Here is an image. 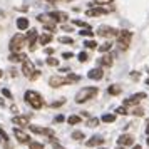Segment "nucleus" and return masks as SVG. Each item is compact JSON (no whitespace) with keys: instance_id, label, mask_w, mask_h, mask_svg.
<instances>
[{"instance_id":"1","label":"nucleus","mask_w":149,"mask_h":149,"mask_svg":"<svg viewBox=\"0 0 149 149\" xmlns=\"http://www.w3.org/2000/svg\"><path fill=\"white\" fill-rule=\"evenodd\" d=\"M97 87H82L77 94H75V102L77 104H82V102L89 101V99H92L94 95H97Z\"/></svg>"},{"instance_id":"2","label":"nucleus","mask_w":149,"mask_h":149,"mask_svg":"<svg viewBox=\"0 0 149 149\" xmlns=\"http://www.w3.org/2000/svg\"><path fill=\"white\" fill-rule=\"evenodd\" d=\"M24 45H25V37H24L22 34H15L14 37H12V40H10L8 49H10L12 54H22Z\"/></svg>"},{"instance_id":"3","label":"nucleus","mask_w":149,"mask_h":149,"mask_svg":"<svg viewBox=\"0 0 149 149\" xmlns=\"http://www.w3.org/2000/svg\"><path fill=\"white\" fill-rule=\"evenodd\" d=\"M25 101H27L34 109H40L42 106H44L42 95L39 94V92H35V91H27V92H25Z\"/></svg>"},{"instance_id":"4","label":"nucleus","mask_w":149,"mask_h":149,"mask_svg":"<svg viewBox=\"0 0 149 149\" xmlns=\"http://www.w3.org/2000/svg\"><path fill=\"white\" fill-rule=\"evenodd\" d=\"M22 72H24V75L29 77L30 81H35V79L40 75V72H39V70H35L34 64L29 61V59H25V61L22 62Z\"/></svg>"},{"instance_id":"5","label":"nucleus","mask_w":149,"mask_h":149,"mask_svg":"<svg viewBox=\"0 0 149 149\" xmlns=\"http://www.w3.org/2000/svg\"><path fill=\"white\" fill-rule=\"evenodd\" d=\"M131 40H132V32H129V30H121L119 32V35H117V45H119L121 50H127Z\"/></svg>"},{"instance_id":"6","label":"nucleus","mask_w":149,"mask_h":149,"mask_svg":"<svg viewBox=\"0 0 149 149\" xmlns=\"http://www.w3.org/2000/svg\"><path fill=\"white\" fill-rule=\"evenodd\" d=\"M97 35L106 37V39H111V37H117L119 35V30L114 27H109V25H101V27L97 29Z\"/></svg>"},{"instance_id":"7","label":"nucleus","mask_w":149,"mask_h":149,"mask_svg":"<svg viewBox=\"0 0 149 149\" xmlns=\"http://www.w3.org/2000/svg\"><path fill=\"white\" fill-rule=\"evenodd\" d=\"M142 99H146V94H144V92H137V94H132L131 97H127V99L124 101V107H126V106H136V104H139Z\"/></svg>"},{"instance_id":"8","label":"nucleus","mask_w":149,"mask_h":149,"mask_svg":"<svg viewBox=\"0 0 149 149\" xmlns=\"http://www.w3.org/2000/svg\"><path fill=\"white\" fill-rule=\"evenodd\" d=\"M69 84L67 77H61V75H52L50 79H49V86L50 87H62V86H65Z\"/></svg>"},{"instance_id":"9","label":"nucleus","mask_w":149,"mask_h":149,"mask_svg":"<svg viewBox=\"0 0 149 149\" xmlns=\"http://www.w3.org/2000/svg\"><path fill=\"white\" fill-rule=\"evenodd\" d=\"M29 129L35 132V134H45L49 136L50 139H54V131L52 129H47V127H39V126H29Z\"/></svg>"},{"instance_id":"10","label":"nucleus","mask_w":149,"mask_h":149,"mask_svg":"<svg viewBox=\"0 0 149 149\" xmlns=\"http://www.w3.org/2000/svg\"><path fill=\"white\" fill-rule=\"evenodd\" d=\"M27 40H29V50H30V52H34L35 47H37V45H35V40H37V30L32 29V30L29 32V34H27Z\"/></svg>"},{"instance_id":"11","label":"nucleus","mask_w":149,"mask_h":149,"mask_svg":"<svg viewBox=\"0 0 149 149\" xmlns=\"http://www.w3.org/2000/svg\"><path fill=\"white\" fill-rule=\"evenodd\" d=\"M49 17H50L54 22H65V20L69 19V15L65 14V12H59V10L50 12V14H49Z\"/></svg>"},{"instance_id":"12","label":"nucleus","mask_w":149,"mask_h":149,"mask_svg":"<svg viewBox=\"0 0 149 149\" xmlns=\"http://www.w3.org/2000/svg\"><path fill=\"white\" fill-rule=\"evenodd\" d=\"M29 119H30V116H14L12 117V122H14L15 126L25 127V126H29Z\"/></svg>"},{"instance_id":"13","label":"nucleus","mask_w":149,"mask_h":149,"mask_svg":"<svg viewBox=\"0 0 149 149\" xmlns=\"http://www.w3.org/2000/svg\"><path fill=\"white\" fill-rule=\"evenodd\" d=\"M117 144L121 146V148H124V146H131V144H134V137L131 134H122L119 139H117Z\"/></svg>"},{"instance_id":"14","label":"nucleus","mask_w":149,"mask_h":149,"mask_svg":"<svg viewBox=\"0 0 149 149\" xmlns=\"http://www.w3.org/2000/svg\"><path fill=\"white\" fill-rule=\"evenodd\" d=\"M87 77H89V79H92V81H101L102 77H104V72H102L101 67L91 69V70H89V74H87Z\"/></svg>"},{"instance_id":"15","label":"nucleus","mask_w":149,"mask_h":149,"mask_svg":"<svg viewBox=\"0 0 149 149\" xmlns=\"http://www.w3.org/2000/svg\"><path fill=\"white\" fill-rule=\"evenodd\" d=\"M14 134H15V137H17V141L22 142V144L30 142V137H29V134H25L22 129H14Z\"/></svg>"},{"instance_id":"16","label":"nucleus","mask_w":149,"mask_h":149,"mask_svg":"<svg viewBox=\"0 0 149 149\" xmlns=\"http://www.w3.org/2000/svg\"><path fill=\"white\" fill-rule=\"evenodd\" d=\"M109 10L107 8H89L87 12H86V14H87V17H99V15H104V14H107Z\"/></svg>"},{"instance_id":"17","label":"nucleus","mask_w":149,"mask_h":149,"mask_svg":"<svg viewBox=\"0 0 149 149\" xmlns=\"http://www.w3.org/2000/svg\"><path fill=\"white\" fill-rule=\"evenodd\" d=\"M112 55H109V54H106V55H102L101 59H99V65H102V67H111L112 65Z\"/></svg>"},{"instance_id":"18","label":"nucleus","mask_w":149,"mask_h":149,"mask_svg":"<svg viewBox=\"0 0 149 149\" xmlns=\"http://www.w3.org/2000/svg\"><path fill=\"white\" fill-rule=\"evenodd\" d=\"M86 144H87L89 148H94V146H101V144H104V139H102L101 136H94V137H91V139H89V141L86 142Z\"/></svg>"},{"instance_id":"19","label":"nucleus","mask_w":149,"mask_h":149,"mask_svg":"<svg viewBox=\"0 0 149 149\" xmlns=\"http://www.w3.org/2000/svg\"><path fill=\"white\" fill-rule=\"evenodd\" d=\"M107 92L111 95H117V94H121V92H122V87H121V86H117V84H114V86H109Z\"/></svg>"},{"instance_id":"20","label":"nucleus","mask_w":149,"mask_h":149,"mask_svg":"<svg viewBox=\"0 0 149 149\" xmlns=\"http://www.w3.org/2000/svg\"><path fill=\"white\" fill-rule=\"evenodd\" d=\"M17 27L20 29V30H25V29H29V19H25V17L17 19Z\"/></svg>"},{"instance_id":"21","label":"nucleus","mask_w":149,"mask_h":149,"mask_svg":"<svg viewBox=\"0 0 149 149\" xmlns=\"http://www.w3.org/2000/svg\"><path fill=\"white\" fill-rule=\"evenodd\" d=\"M27 59L24 54H10V57H8V61L10 62H24Z\"/></svg>"},{"instance_id":"22","label":"nucleus","mask_w":149,"mask_h":149,"mask_svg":"<svg viewBox=\"0 0 149 149\" xmlns=\"http://www.w3.org/2000/svg\"><path fill=\"white\" fill-rule=\"evenodd\" d=\"M50 40H52V34H42L40 37H39V42H40L42 45H47Z\"/></svg>"},{"instance_id":"23","label":"nucleus","mask_w":149,"mask_h":149,"mask_svg":"<svg viewBox=\"0 0 149 149\" xmlns=\"http://www.w3.org/2000/svg\"><path fill=\"white\" fill-rule=\"evenodd\" d=\"M84 137H86V136H84L82 131H74V132H72V139H74V141H82Z\"/></svg>"},{"instance_id":"24","label":"nucleus","mask_w":149,"mask_h":149,"mask_svg":"<svg viewBox=\"0 0 149 149\" xmlns=\"http://www.w3.org/2000/svg\"><path fill=\"white\" fill-rule=\"evenodd\" d=\"M97 49H99L101 52H109V50L112 49V44H111V42H106V44H102V45H99Z\"/></svg>"},{"instance_id":"25","label":"nucleus","mask_w":149,"mask_h":149,"mask_svg":"<svg viewBox=\"0 0 149 149\" xmlns=\"http://www.w3.org/2000/svg\"><path fill=\"white\" fill-rule=\"evenodd\" d=\"M95 126H99V119L97 117H89L87 127H95Z\"/></svg>"},{"instance_id":"26","label":"nucleus","mask_w":149,"mask_h":149,"mask_svg":"<svg viewBox=\"0 0 149 149\" xmlns=\"http://www.w3.org/2000/svg\"><path fill=\"white\" fill-rule=\"evenodd\" d=\"M29 148H30V149H44V144L35 142V141H30V142H29Z\"/></svg>"},{"instance_id":"27","label":"nucleus","mask_w":149,"mask_h":149,"mask_svg":"<svg viewBox=\"0 0 149 149\" xmlns=\"http://www.w3.org/2000/svg\"><path fill=\"white\" fill-rule=\"evenodd\" d=\"M102 121H104V122H114L116 121V116L114 114H104V116H102Z\"/></svg>"},{"instance_id":"28","label":"nucleus","mask_w":149,"mask_h":149,"mask_svg":"<svg viewBox=\"0 0 149 149\" xmlns=\"http://www.w3.org/2000/svg\"><path fill=\"white\" fill-rule=\"evenodd\" d=\"M81 121H82V119L79 117V116H70V117L67 119V122H69V124H79Z\"/></svg>"},{"instance_id":"29","label":"nucleus","mask_w":149,"mask_h":149,"mask_svg":"<svg viewBox=\"0 0 149 149\" xmlns=\"http://www.w3.org/2000/svg\"><path fill=\"white\" fill-rule=\"evenodd\" d=\"M79 34L84 35V37H92V35H94V32H92L91 29H84V30L81 29V32H79Z\"/></svg>"},{"instance_id":"30","label":"nucleus","mask_w":149,"mask_h":149,"mask_svg":"<svg viewBox=\"0 0 149 149\" xmlns=\"http://www.w3.org/2000/svg\"><path fill=\"white\" fill-rule=\"evenodd\" d=\"M74 25H77V27H84V29H91L89 27V24L87 22H82V20H74Z\"/></svg>"},{"instance_id":"31","label":"nucleus","mask_w":149,"mask_h":149,"mask_svg":"<svg viewBox=\"0 0 149 149\" xmlns=\"http://www.w3.org/2000/svg\"><path fill=\"white\" fill-rule=\"evenodd\" d=\"M59 42H61V44H74V39H72V37H61Z\"/></svg>"},{"instance_id":"32","label":"nucleus","mask_w":149,"mask_h":149,"mask_svg":"<svg viewBox=\"0 0 149 149\" xmlns=\"http://www.w3.org/2000/svg\"><path fill=\"white\" fill-rule=\"evenodd\" d=\"M79 79H81V77H79L77 74H69V75H67V81H69V84H70V82H77Z\"/></svg>"},{"instance_id":"33","label":"nucleus","mask_w":149,"mask_h":149,"mask_svg":"<svg viewBox=\"0 0 149 149\" xmlns=\"http://www.w3.org/2000/svg\"><path fill=\"white\" fill-rule=\"evenodd\" d=\"M64 104H65V99H61V101H55V102H52V104H50V107H61V106H64Z\"/></svg>"},{"instance_id":"34","label":"nucleus","mask_w":149,"mask_h":149,"mask_svg":"<svg viewBox=\"0 0 149 149\" xmlns=\"http://www.w3.org/2000/svg\"><path fill=\"white\" fill-rule=\"evenodd\" d=\"M47 64H49V65H52V67H55V65H59V61H57L55 57H49Z\"/></svg>"},{"instance_id":"35","label":"nucleus","mask_w":149,"mask_h":149,"mask_svg":"<svg viewBox=\"0 0 149 149\" xmlns=\"http://www.w3.org/2000/svg\"><path fill=\"white\" fill-rule=\"evenodd\" d=\"M131 114H134V116H137V117H141V116L144 114V109H141V107H134V111H132Z\"/></svg>"},{"instance_id":"36","label":"nucleus","mask_w":149,"mask_h":149,"mask_svg":"<svg viewBox=\"0 0 149 149\" xmlns=\"http://www.w3.org/2000/svg\"><path fill=\"white\" fill-rule=\"evenodd\" d=\"M116 112H117V114H121V116L129 114V112H127V109L124 107V106H121V107H117V109H116Z\"/></svg>"},{"instance_id":"37","label":"nucleus","mask_w":149,"mask_h":149,"mask_svg":"<svg viewBox=\"0 0 149 149\" xmlns=\"http://www.w3.org/2000/svg\"><path fill=\"white\" fill-rule=\"evenodd\" d=\"M111 2H114V0H94L95 5H107V3H111Z\"/></svg>"},{"instance_id":"38","label":"nucleus","mask_w":149,"mask_h":149,"mask_svg":"<svg viewBox=\"0 0 149 149\" xmlns=\"http://www.w3.org/2000/svg\"><path fill=\"white\" fill-rule=\"evenodd\" d=\"M84 45H86L87 49H95V47H97V44H95L94 40H87L86 44H84Z\"/></svg>"},{"instance_id":"39","label":"nucleus","mask_w":149,"mask_h":149,"mask_svg":"<svg viewBox=\"0 0 149 149\" xmlns=\"http://www.w3.org/2000/svg\"><path fill=\"white\" fill-rule=\"evenodd\" d=\"M79 61H81V62H87L89 61V55L86 54V52H81V54H79Z\"/></svg>"},{"instance_id":"40","label":"nucleus","mask_w":149,"mask_h":149,"mask_svg":"<svg viewBox=\"0 0 149 149\" xmlns=\"http://www.w3.org/2000/svg\"><path fill=\"white\" fill-rule=\"evenodd\" d=\"M0 137H2L3 141H8V134L3 131V129H2V126H0Z\"/></svg>"},{"instance_id":"41","label":"nucleus","mask_w":149,"mask_h":149,"mask_svg":"<svg viewBox=\"0 0 149 149\" xmlns=\"http://www.w3.org/2000/svg\"><path fill=\"white\" fill-rule=\"evenodd\" d=\"M2 94L5 95V97H8V99H12V92L8 89H2Z\"/></svg>"},{"instance_id":"42","label":"nucleus","mask_w":149,"mask_h":149,"mask_svg":"<svg viewBox=\"0 0 149 149\" xmlns=\"http://www.w3.org/2000/svg\"><path fill=\"white\" fill-rule=\"evenodd\" d=\"M72 55H74L72 52H64V54H62V57H64V59H67V61H69V59H72Z\"/></svg>"},{"instance_id":"43","label":"nucleus","mask_w":149,"mask_h":149,"mask_svg":"<svg viewBox=\"0 0 149 149\" xmlns=\"http://www.w3.org/2000/svg\"><path fill=\"white\" fill-rule=\"evenodd\" d=\"M52 146H54V149H65V148H62V146H61L57 141H52Z\"/></svg>"},{"instance_id":"44","label":"nucleus","mask_w":149,"mask_h":149,"mask_svg":"<svg viewBox=\"0 0 149 149\" xmlns=\"http://www.w3.org/2000/svg\"><path fill=\"white\" fill-rule=\"evenodd\" d=\"M131 77H132V79H136V81H139V77H141V75H139V72H132V74H131Z\"/></svg>"},{"instance_id":"45","label":"nucleus","mask_w":149,"mask_h":149,"mask_svg":"<svg viewBox=\"0 0 149 149\" xmlns=\"http://www.w3.org/2000/svg\"><path fill=\"white\" fill-rule=\"evenodd\" d=\"M45 54H49V55L54 54V49H52V47H47V49H45Z\"/></svg>"},{"instance_id":"46","label":"nucleus","mask_w":149,"mask_h":149,"mask_svg":"<svg viewBox=\"0 0 149 149\" xmlns=\"http://www.w3.org/2000/svg\"><path fill=\"white\" fill-rule=\"evenodd\" d=\"M64 121V116H57V117H55V122H62Z\"/></svg>"},{"instance_id":"47","label":"nucleus","mask_w":149,"mask_h":149,"mask_svg":"<svg viewBox=\"0 0 149 149\" xmlns=\"http://www.w3.org/2000/svg\"><path fill=\"white\" fill-rule=\"evenodd\" d=\"M62 29H64L65 32H72V27H69V25H64V27H62Z\"/></svg>"},{"instance_id":"48","label":"nucleus","mask_w":149,"mask_h":149,"mask_svg":"<svg viewBox=\"0 0 149 149\" xmlns=\"http://www.w3.org/2000/svg\"><path fill=\"white\" fill-rule=\"evenodd\" d=\"M132 149H142V148H141V146H139V144H136V146H134V148H132Z\"/></svg>"},{"instance_id":"49","label":"nucleus","mask_w":149,"mask_h":149,"mask_svg":"<svg viewBox=\"0 0 149 149\" xmlns=\"http://www.w3.org/2000/svg\"><path fill=\"white\" fill-rule=\"evenodd\" d=\"M3 17H5V14H3V12L0 10V19H3Z\"/></svg>"},{"instance_id":"50","label":"nucleus","mask_w":149,"mask_h":149,"mask_svg":"<svg viewBox=\"0 0 149 149\" xmlns=\"http://www.w3.org/2000/svg\"><path fill=\"white\" fill-rule=\"evenodd\" d=\"M146 132L149 134V119H148V127H146Z\"/></svg>"},{"instance_id":"51","label":"nucleus","mask_w":149,"mask_h":149,"mask_svg":"<svg viewBox=\"0 0 149 149\" xmlns=\"http://www.w3.org/2000/svg\"><path fill=\"white\" fill-rule=\"evenodd\" d=\"M0 106H5V102H3V99H0Z\"/></svg>"},{"instance_id":"52","label":"nucleus","mask_w":149,"mask_h":149,"mask_svg":"<svg viewBox=\"0 0 149 149\" xmlns=\"http://www.w3.org/2000/svg\"><path fill=\"white\" fill-rule=\"evenodd\" d=\"M2 75H3V72H2V70H0V77H2Z\"/></svg>"},{"instance_id":"53","label":"nucleus","mask_w":149,"mask_h":149,"mask_svg":"<svg viewBox=\"0 0 149 149\" xmlns=\"http://www.w3.org/2000/svg\"><path fill=\"white\" fill-rule=\"evenodd\" d=\"M148 146H149V134H148Z\"/></svg>"},{"instance_id":"54","label":"nucleus","mask_w":149,"mask_h":149,"mask_svg":"<svg viewBox=\"0 0 149 149\" xmlns=\"http://www.w3.org/2000/svg\"><path fill=\"white\" fill-rule=\"evenodd\" d=\"M146 84H148V86H149V79H148V81H146Z\"/></svg>"},{"instance_id":"55","label":"nucleus","mask_w":149,"mask_h":149,"mask_svg":"<svg viewBox=\"0 0 149 149\" xmlns=\"http://www.w3.org/2000/svg\"><path fill=\"white\" fill-rule=\"evenodd\" d=\"M62 2H70V0H62Z\"/></svg>"},{"instance_id":"56","label":"nucleus","mask_w":149,"mask_h":149,"mask_svg":"<svg viewBox=\"0 0 149 149\" xmlns=\"http://www.w3.org/2000/svg\"><path fill=\"white\" fill-rule=\"evenodd\" d=\"M117 149H124V148H121V146H119V148H117Z\"/></svg>"},{"instance_id":"57","label":"nucleus","mask_w":149,"mask_h":149,"mask_svg":"<svg viewBox=\"0 0 149 149\" xmlns=\"http://www.w3.org/2000/svg\"><path fill=\"white\" fill-rule=\"evenodd\" d=\"M49 2H55V0H49Z\"/></svg>"},{"instance_id":"58","label":"nucleus","mask_w":149,"mask_h":149,"mask_svg":"<svg viewBox=\"0 0 149 149\" xmlns=\"http://www.w3.org/2000/svg\"><path fill=\"white\" fill-rule=\"evenodd\" d=\"M0 30H2V27H0Z\"/></svg>"}]
</instances>
